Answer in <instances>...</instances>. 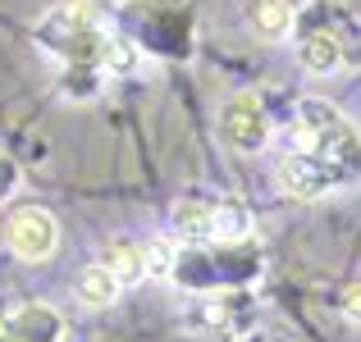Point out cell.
<instances>
[{"instance_id":"obj_1","label":"cell","mask_w":361,"mask_h":342,"mask_svg":"<svg viewBox=\"0 0 361 342\" xmlns=\"http://www.w3.org/2000/svg\"><path fill=\"white\" fill-rule=\"evenodd\" d=\"M5 242L18 260H46L60 242V228H55V215L42 210V205H27V210H14L9 215V228H5Z\"/></svg>"},{"instance_id":"obj_2","label":"cell","mask_w":361,"mask_h":342,"mask_svg":"<svg viewBox=\"0 0 361 342\" xmlns=\"http://www.w3.org/2000/svg\"><path fill=\"white\" fill-rule=\"evenodd\" d=\"M220 128H224V137H229V146L243 151V156L261 151L265 137H270V119H265V110H261L256 96H233L229 110H224V119H220Z\"/></svg>"},{"instance_id":"obj_3","label":"cell","mask_w":361,"mask_h":342,"mask_svg":"<svg viewBox=\"0 0 361 342\" xmlns=\"http://www.w3.org/2000/svg\"><path fill=\"white\" fill-rule=\"evenodd\" d=\"M279 183H283V192H293V196H316V192H325L334 178H329V169L320 165L311 151H293V156L279 160Z\"/></svg>"},{"instance_id":"obj_4","label":"cell","mask_w":361,"mask_h":342,"mask_svg":"<svg viewBox=\"0 0 361 342\" xmlns=\"http://www.w3.org/2000/svg\"><path fill=\"white\" fill-rule=\"evenodd\" d=\"M252 27L265 37V42L288 37L293 32V5H288V0H256V5H252Z\"/></svg>"},{"instance_id":"obj_5","label":"cell","mask_w":361,"mask_h":342,"mask_svg":"<svg viewBox=\"0 0 361 342\" xmlns=\"http://www.w3.org/2000/svg\"><path fill=\"white\" fill-rule=\"evenodd\" d=\"M302 64L316 73H334L338 64H343V42H338L334 32H311L307 42H302Z\"/></svg>"},{"instance_id":"obj_6","label":"cell","mask_w":361,"mask_h":342,"mask_svg":"<svg viewBox=\"0 0 361 342\" xmlns=\"http://www.w3.org/2000/svg\"><path fill=\"white\" fill-rule=\"evenodd\" d=\"M174 228L183 242H211L215 228H211V205L206 201H178L174 205Z\"/></svg>"},{"instance_id":"obj_7","label":"cell","mask_w":361,"mask_h":342,"mask_svg":"<svg viewBox=\"0 0 361 342\" xmlns=\"http://www.w3.org/2000/svg\"><path fill=\"white\" fill-rule=\"evenodd\" d=\"M211 228H215V237L220 242H238V237L252 233V215H247V205L243 201H220V205H211Z\"/></svg>"},{"instance_id":"obj_8","label":"cell","mask_w":361,"mask_h":342,"mask_svg":"<svg viewBox=\"0 0 361 342\" xmlns=\"http://www.w3.org/2000/svg\"><path fill=\"white\" fill-rule=\"evenodd\" d=\"M298 128H302V137H325V132H334V128H343V119H338V110L329 106V101H316V96H307L298 106Z\"/></svg>"},{"instance_id":"obj_9","label":"cell","mask_w":361,"mask_h":342,"mask_svg":"<svg viewBox=\"0 0 361 342\" xmlns=\"http://www.w3.org/2000/svg\"><path fill=\"white\" fill-rule=\"evenodd\" d=\"M101 265L119 279V288L123 283H137L142 274H147L142 270V246H133V242H110L106 251H101Z\"/></svg>"},{"instance_id":"obj_10","label":"cell","mask_w":361,"mask_h":342,"mask_svg":"<svg viewBox=\"0 0 361 342\" xmlns=\"http://www.w3.org/2000/svg\"><path fill=\"white\" fill-rule=\"evenodd\" d=\"M78 297L87 301V306H110V301L119 297V279L106 265H92V270L78 274Z\"/></svg>"},{"instance_id":"obj_11","label":"cell","mask_w":361,"mask_h":342,"mask_svg":"<svg viewBox=\"0 0 361 342\" xmlns=\"http://www.w3.org/2000/svg\"><path fill=\"white\" fill-rule=\"evenodd\" d=\"M142 270H147V279H169V274H174V242H169V237L147 242L142 246Z\"/></svg>"},{"instance_id":"obj_12","label":"cell","mask_w":361,"mask_h":342,"mask_svg":"<svg viewBox=\"0 0 361 342\" xmlns=\"http://www.w3.org/2000/svg\"><path fill=\"white\" fill-rule=\"evenodd\" d=\"M97 60L106 64L110 73H128L137 55H133V46L123 42V37H101V46H97Z\"/></svg>"},{"instance_id":"obj_13","label":"cell","mask_w":361,"mask_h":342,"mask_svg":"<svg viewBox=\"0 0 361 342\" xmlns=\"http://www.w3.org/2000/svg\"><path fill=\"white\" fill-rule=\"evenodd\" d=\"M14 187H18V165L9 156H0V201H5Z\"/></svg>"},{"instance_id":"obj_14","label":"cell","mask_w":361,"mask_h":342,"mask_svg":"<svg viewBox=\"0 0 361 342\" xmlns=\"http://www.w3.org/2000/svg\"><path fill=\"white\" fill-rule=\"evenodd\" d=\"M343 315L353 319V324H361V283H357V288H348V297H343Z\"/></svg>"},{"instance_id":"obj_15","label":"cell","mask_w":361,"mask_h":342,"mask_svg":"<svg viewBox=\"0 0 361 342\" xmlns=\"http://www.w3.org/2000/svg\"><path fill=\"white\" fill-rule=\"evenodd\" d=\"M247 342H252V338H247Z\"/></svg>"}]
</instances>
